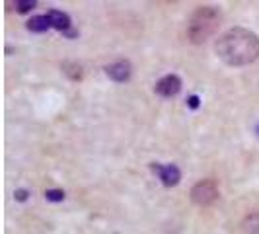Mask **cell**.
Returning <instances> with one entry per match:
<instances>
[{"instance_id":"6da1fadb","label":"cell","mask_w":259,"mask_h":234,"mask_svg":"<svg viewBox=\"0 0 259 234\" xmlns=\"http://www.w3.org/2000/svg\"><path fill=\"white\" fill-rule=\"evenodd\" d=\"M219 59L230 66H246L259 57V37L246 27H232L224 31L214 43Z\"/></svg>"},{"instance_id":"7a4b0ae2","label":"cell","mask_w":259,"mask_h":234,"mask_svg":"<svg viewBox=\"0 0 259 234\" xmlns=\"http://www.w3.org/2000/svg\"><path fill=\"white\" fill-rule=\"evenodd\" d=\"M222 16L214 6H199L187 22V37L191 43H205L221 26Z\"/></svg>"},{"instance_id":"3957f363","label":"cell","mask_w":259,"mask_h":234,"mask_svg":"<svg viewBox=\"0 0 259 234\" xmlns=\"http://www.w3.org/2000/svg\"><path fill=\"white\" fill-rule=\"evenodd\" d=\"M219 183L214 180H201L191 187V201L199 207H208L219 199Z\"/></svg>"},{"instance_id":"277c9868","label":"cell","mask_w":259,"mask_h":234,"mask_svg":"<svg viewBox=\"0 0 259 234\" xmlns=\"http://www.w3.org/2000/svg\"><path fill=\"white\" fill-rule=\"evenodd\" d=\"M154 90L162 98H171V96H176L178 92L182 90V78L176 76V74H168V76L160 78L156 82Z\"/></svg>"},{"instance_id":"5b68a950","label":"cell","mask_w":259,"mask_h":234,"mask_svg":"<svg viewBox=\"0 0 259 234\" xmlns=\"http://www.w3.org/2000/svg\"><path fill=\"white\" fill-rule=\"evenodd\" d=\"M152 170L160 176L162 183L168 185V187L178 185L180 180H182V172H180V168L176 164H164V166L162 164H152Z\"/></svg>"},{"instance_id":"8992f818","label":"cell","mask_w":259,"mask_h":234,"mask_svg":"<svg viewBox=\"0 0 259 234\" xmlns=\"http://www.w3.org/2000/svg\"><path fill=\"white\" fill-rule=\"evenodd\" d=\"M105 72H107V76L113 78L115 82H125L131 76V63L129 61H117L113 65L105 66Z\"/></svg>"},{"instance_id":"52a82bcc","label":"cell","mask_w":259,"mask_h":234,"mask_svg":"<svg viewBox=\"0 0 259 234\" xmlns=\"http://www.w3.org/2000/svg\"><path fill=\"white\" fill-rule=\"evenodd\" d=\"M47 16H49V20H51V27H57L59 31H65V33L70 31V18H68L65 12L51 10Z\"/></svg>"},{"instance_id":"ba28073f","label":"cell","mask_w":259,"mask_h":234,"mask_svg":"<svg viewBox=\"0 0 259 234\" xmlns=\"http://www.w3.org/2000/svg\"><path fill=\"white\" fill-rule=\"evenodd\" d=\"M51 27V20L49 16H33L29 22H27V29L33 31V33H43Z\"/></svg>"},{"instance_id":"9c48e42d","label":"cell","mask_w":259,"mask_h":234,"mask_svg":"<svg viewBox=\"0 0 259 234\" xmlns=\"http://www.w3.org/2000/svg\"><path fill=\"white\" fill-rule=\"evenodd\" d=\"M242 230L246 234H259V211L246 215V219L242 221Z\"/></svg>"},{"instance_id":"30bf717a","label":"cell","mask_w":259,"mask_h":234,"mask_svg":"<svg viewBox=\"0 0 259 234\" xmlns=\"http://www.w3.org/2000/svg\"><path fill=\"white\" fill-rule=\"evenodd\" d=\"M35 4H37V2H35V0H18V2H16V8H18V12H29V10H31V8H35Z\"/></svg>"},{"instance_id":"8fae6325","label":"cell","mask_w":259,"mask_h":234,"mask_svg":"<svg viewBox=\"0 0 259 234\" xmlns=\"http://www.w3.org/2000/svg\"><path fill=\"white\" fill-rule=\"evenodd\" d=\"M45 197L49 201H63L65 199V191L63 189H47L45 191Z\"/></svg>"},{"instance_id":"7c38bea8","label":"cell","mask_w":259,"mask_h":234,"mask_svg":"<svg viewBox=\"0 0 259 234\" xmlns=\"http://www.w3.org/2000/svg\"><path fill=\"white\" fill-rule=\"evenodd\" d=\"M187 105H189L191 109H197V107H199V96H189V100H187Z\"/></svg>"},{"instance_id":"4fadbf2b","label":"cell","mask_w":259,"mask_h":234,"mask_svg":"<svg viewBox=\"0 0 259 234\" xmlns=\"http://www.w3.org/2000/svg\"><path fill=\"white\" fill-rule=\"evenodd\" d=\"M16 199H18V201H26V199H27L26 189H18V191H16Z\"/></svg>"}]
</instances>
